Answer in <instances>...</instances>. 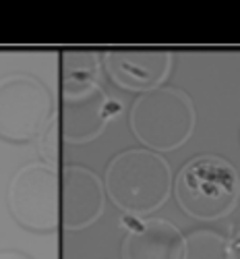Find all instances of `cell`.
<instances>
[{"label":"cell","mask_w":240,"mask_h":259,"mask_svg":"<svg viewBox=\"0 0 240 259\" xmlns=\"http://www.w3.org/2000/svg\"><path fill=\"white\" fill-rule=\"evenodd\" d=\"M176 199L193 218L217 220L238 199V177L226 160L213 156L195 158L176 179Z\"/></svg>","instance_id":"1"},{"label":"cell","mask_w":240,"mask_h":259,"mask_svg":"<svg viewBox=\"0 0 240 259\" xmlns=\"http://www.w3.org/2000/svg\"><path fill=\"white\" fill-rule=\"evenodd\" d=\"M228 259H240V234L232 241V245L228 249Z\"/></svg>","instance_id":"2"},{"label":"cell","mask_w":240,"mask_h":259,"mask_svg":"<svg viewBox=\"0 0 240 259\" xmlns=\"http://www.w3.org/2000/svg\"><path fill=\"white\" fill-rule=\"evenodd\" d=\"M0 259H25V257H19L15 253H3V255H0Z\"/></svg>","instance_id":"3"}]
</instances>
